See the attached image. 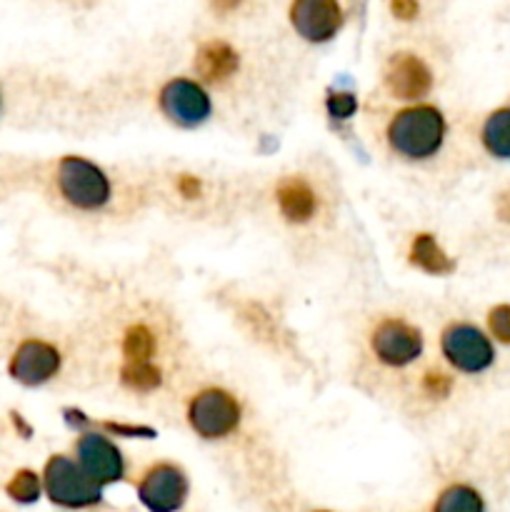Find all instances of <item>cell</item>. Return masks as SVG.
Here are the masks:
<instances>
[{
    "label": "cell",
    "mask_w": 510,
    "mask_h": 512,
    "mask_svg": "<svg viewBox=\"0 0 510 512\" xmlns=\"http://www.w3.org/2000/svg\"><path fill=\"white\" fill-rule=\"evenodd\" d=\"M480 143L485 153L495 160H510V105L493 110L483 120L480 128Z\"/></svg>",
    "instance_id": "2e32d148"
},
{
    "label": "cell",
    "mask_w": 510,
    "mask_h": 512,
    "mask_svg": "<svg viewBox=\"0 0 510 512\" xmlns=\"http://www.w3.org/2000/svg\"><path fill=\"white\" fill-rule=\"evenodd\" d=\"M345 23L338 0H293L290 25L308 43H328L340 33Z\"/></svg>",
    "instance_id": "8fae6325"
},
{
    "label": "cell",
    "mask_w": 510,
    "mask_h": 512,
    "mask_svg": "<svg viewBox=\"0 0 510 512\" xmlns=\"http://www.w3.org/2000/svg\"><path fill=\"white\" fill-rule=\"evenodd\" d=\"M0 103H3V100H0Z\"/></svg>",
    "instance_id": "1f68e13d"
},
{
    "label": "cell",
    "mask_w": 510,
    "mask_h": 512,
    "mask_svg": "<svg viewBox=\"0 0 510 512\" xmlns=\"http://www.w3.org/2000/svg\"><path fill=\"white\" fill-rule=\"evenodd\" d=\"M325 113L333 120H350L358 113V98L348 90H335L325 98Z\"/></svg>",
    "instance_id": "7402d4cb"
},
{
    "label": "cell",
    "mask_w": 510,
    "mask_h": 512,
    "mask_svg": "<svg viewBox=\"0 0 510 512\" xmlns=\"http://www.w3.org/2000/svg\"><path fill=\"white\" fill-rule=\"evenodd\" d=\"M495 213H498V218L503 220V223H510V188L503 190V193L498 195V203H495Z\"/></svg>",
    "instance_id": "83f0119b"
},
{
    "label": "cell",
    "mask_w": 510,
    "mask_h": 512,
    "mask_svg": "<svg viewBox=\"0 0 510 512\" xmlns=\"http://www.w3.org/2000/svg\"><path fill=\"white\" fill-rule=\"evenodd\" d=\"M13 425H15V428L20 430V435H23V438H28V435H30V428H28V425L23 423V418H20L18 413H13Z\"/></svg>",
    "instance_id": "f546056e"
},
{
    "label": "cell",
    "mask_w": 510,
    "mask_h": 512,
    "mask_svg": "<svg viewBox=\"0 0 510 512\" xmlns=\"http://www.w3.org/2000/svg\"><path fill=\"white\" fill-rule=\"evenodd\" d=\"M390 10L395 18L413 20L418 15V0H390Z\"/></svg>",
    "instance_id": "4316f807"
},
{
    "label": "cell",
    "mask_w": 510,
    "mask_h": 512,
    "mask_svg": "<svg viewBox=\"0 0 510 512\" xmlns=\"http://www.w3.org/2000/svg\"><path fill=\"white\" fill-rule=\"evenodd\" d=\"M488 333L498 343L510 345V303H500L488 310Z\"/></svg>",
    "instance_id": "603a6c76"
},
{
    "label": "cell",
    "mask_w": 510,
    "mask_h": 512,
    "mask_svg": "<svg viewBox=\"0 0 510 512\" xmlns=\"http://www.w3.org/2000/svg\"><path fill=\"white\" fill-rule=\"evenodd\" d=\"M58 193L70 208L98 213L113 200V180L95 160L85 155H65L55 168Z\"/></svg>",
    "instance_id": "7a4b0ae2"
},
{
    "label": "cell",
    "mask_w": 510,
    "mask_h": 512,
    "mask_svg": "<svg viewBox=\"0 0 510 512\" xmlns=\"http://www.w3.org/2000/svg\"><path fill=\"white\" fill-rule=\"evenodd\" d=\"M440 353L450 368L463 375H480L495 363L493 338L465 320L445 325L440 333Z\"/></svg>",
    "instance_id": "5b68a950"
},
{
    "label": "cell",
    "mask_w": 510,
    "mask_h": 512,
    "mask_svg": "<svg viewBox=\"0 0 510 512\" xmlns=\"http://www.w3.org/2000/svg\"><path fill=\"white\" fill-rule=\"evenodd\" d=\"M120 383L133 390V393H153L163 385V370H160V365H155V360H143V363L123 360Z\"/></svg>",
    "instance_id": "ac0fdd59"
},
{
    "label": "cell",
    "mask_w": 510,
    "mask_h": 512,
    "mask_svg": "<svg viewBox=\"0 0 510 512\" xmlns=\"http://www.w3.org/2000/svg\"><path fill=\"white\" fill-rule=\"evenodd\" d=\"M385 88L395 100L420 103L433 90V70L415 53H395L385 65Z\"/></svg>",
    "instance_id": "7c38bea8"
},
{
    "label": "cell",
    "mask_w": 510,
    "mask_h": 512,
    "mask_svg": "<svg viewBox=\"0 0 510 512\" xmlns=\"http://www.w3.org/2000/svg\"><path fill=\"white\" fill-rule=\"evenodd\" d=\"M100 430L103 433H108L110 438H125V440H153L155 435V428H150V425H143V423H123V420H105V423H100Z\"/></svg>",
    "instance_id": "44dd1931"
},
{
    "label": "cell",
    "mask_w": 510,
    "mask_h": 512,
    "mask_svg": "<svg viewBox=\"0 0 510 512\" xmlns=\"http://www.w3.org/2000/svg\"><path fill=\"white\" fill-rule=\"evenodd\" d=\"M313 512H330V510H313Z\"/></svg>",
    "instance_id": "4dcf8cb0"
},
{
    "label": "cell",
    "mask_w": 510,
    "mask_h": 512,
    "mask_svg": "<svg viewBox=\"0 0 510 512\" xmlns=\"http://www.w3.org/2000/svg\"><path fill=\"white\" fill-rule=\"evenodd\" d=\"M240 58L235 48L225 40H208L195 53V73L200 75V83L223 85L238 73Z\"/></svg>",
    "instance_id": "5bb4252c"
},
{
    "label": "cell",
    "mask_w": 510,
    "mask_h": 512,
    "mask_svg": "<svg viewBox=\"0 0 510 512\" xmlns=\"http://www.w3.org/2000/svg\"><path fill=\"white\" fill-rule=\"evenodd\" d=\"M158 108L175 128L193 130L213 118V98L200 80L173 78L160 88Z\"/></svg>",
    "instance_id": "8992f818"
},
{
    "label": "cell",
    "mask_w": 510,
    "mask_h": 512,
    "mask_svg": "<svg viewBox=\"0 0 510 512\" xmlns=\"http://www.w3.org/2000/svg\"><path fill=\"white\" fill-rule=\"evenodd\" d=\"M158 353V340L148 325H130L123 335V358L128 363H143L153 360Z\"/></svg>",
    "instance_id": "d6986e66"
},
{
    "label": "cell",
    "mask_w": 510,
    "mask_h": 512,
    "mask_svg": "<svg viewBox=\"0 0 510 512\" xmlns=\"http://www.w3.org/2000/svg\"><path fill=\"white\" fill-rule=\"evenodd\" d=\"M210 3H213L218 10H233L238 8L240 0H210Z\"/></svg>",
    "instance_id": "f1b7e54d"
},
{
    "label": "cell",
    "mask_w": 510,
    "mask_h": 512,
    "mask_svg": "<svg viewBox=\"0 0 510 512\" xmlns=\"http://www.w3.org/2000/svg\"><path fill=\"white\" fill-rule=\"evenodd\" d=\"M450 390H453V378H450V375L440 373V370H428V373L423 375V393L428 395V398L445 400L450 395Z\"/></svg>",
    "instance_id": "cb8c5ba5"
},
{
    "label": "cell",
    "mask_w": 510,
    "mask_h": 512,
    "mask_svg": "<svg viewBox=\"0 0 510 512\" xmlns=\"http://www.w3.org/2000/svg\"><path fill=\"white\" fill-rule=\"evenodd\" d=\"M175 188H178L180 198H185V200L203 198V180H200L198 175H180L178 183H175Z\"/></svg>",
    "instance_id": "d4e9b609"
},
{
    "label": "cell",
    "mask_w": 510,
    "mask_h": 512,
    "mask_svg": "<svg viewBox=\"0 0 510 512\" xmlns=\"http://www.w3.org/2000/svg\"><path fill=\"white\" fill-rule=\"evenodd\" d=\"M40 478L45 498L63 510H90L103 503L105 488H100L70 455H50Z\"/></svg>",
    "instance_id": "3957f363"
},
{
    "label": "cell",
    "mask_w": 510,
    "mask_h": 512,
    "mask_svg": "<svg viewBox=\"0 0 510 512\" xmlns=\"http://www.w3.org/2000/svg\"><path fill=\"white\" fill-rule=\"evenodd\" d=\"M430 512H488V508H485V498L480 495V490L468 483H453L440 490Z\"/></svg>",
    "instance_id": "e0dca14e"
},
{
    "label": "cell",
    "mask_w": 510,
    "mask_h": 512,
    "mask_svg": "<svg viewBox=\"0 0 510 512\" xmlns=\"http://www.w3.org/2000/svg\"><path fill=\"white\" fill-rule=\"evenodd\" d=\"M63 418H65V423H68L70 428H73L78 435L85 433V430H93V420H90L88 415L83 413V410L65 408L63 410Z\"/></svg>",
    "instance_id": "484cf974"
},
{
    "label": "cell",
    "mask_w": 510,
    "mask_h": 512,
    "mask_svg": "<svg viewBox=\"0 0 510 512\" xmlns=\"http://www.w3.org/2000/svg\"><path fill=\"white\" fill-rule=\"evenodd\" d=\"M370 350L385 368H408L425 353L423 330L403 318H383L370 333Z\"/></svg>",
    "instance_id": "ba28073f"
},
{
    "label": "cell",
    "mask_w": 510,
    "mask_h": 512,
    "mask_svg": "<svg viewBox=\"0 0 510 512\" xmlns=\"http://www.w3.org/2000/svg\"><path fill=\"white\" fill-rule=\"evenodd\" d=\"M185 420L203 440H225L238 433L243 423V405L230 390L205 388L188 400Z\"/></svg>",
    "instance_id": "277c9868"
},
{
    "label": "cell",
    "mask_w": 510,
    "mask_h": 512,
    "mask_svg": "<svg viewBox=\"0 0 510 512\" xmlns=\"http://www.w3.org/2000/svg\"><path fill=\"white\" fill-rule=\"evenodd\" d=\"M5 493H8V498L13 500V503L33 505V503H38L40 495H43V478H40L35 470L23 468L8 480V485H5Z\"/></svg>",
    "instance_id": "ffe728a7"
},
{
    "label": "cell",
    "mask_w": 510,
    "mask_h": 512,
    "mask_svg": "<svg viewBox=\"0 0 510 512\" xmlns=\"http://www.w3.org/2000/svg\"><path fill=\"white\" fill-rule=\"evenodd\" d=\"M408 260L413 268H418L420 273L433 275V278H448L455 273V260L445 253L443 245L438 243V238L430 233H418L410 240Z\"/></svg>",
    "instance_id": "9a60e30c"
},
{
    "label": "cell",
    "mask_w": 510,
    "mask_h": 512,
    "mask_svg": "<svg viewBox=\"0 0 510 512\" xmlns=\"http://www.w3.org/2000/svg\"><path fill=\"white\" fill-rule=\"evenodd\" d=\"M275 203H278L280 215L293 225H305L318 213V195L313 185L300 175L283 178L275 188Z\"/></svg>",
    "instance_id": "4fadbf2b"
},
{
    "label": "cell",
    "mask_w": 510,
    "mask_h": 512,
    "mask_svg": "<svg viewBox=\"0 0 510 512\" xmlns=\"http://www.w3.org/2000/svg\"><path fill=\"white\" fill-rule=\"evenodd\" d=\"M135 495L148 512H180L190 498V478L180 465L160 460L140 475Z\"/></svg>",
    "instance_id": "52a82bcc"
},
{
    "label": "cell",
    "mask_w": 510,
    "mask_h": 512,
    "mask_svg": "<svg viewBox=\"0 0 510 512\" xmlns=\"http://www.w3.org/2000/svg\"><path fill=\"white\" fill-rule=\"evenodd\" d=\"M75 460L100 488L123 483L125 475H128V460H125L123 450L100 428L85 430V433L78 435V440H75Z\"/></svg>",
    "instance_id": "9c48e42d"
},
{
    "label": "cell",
    "mask_w": 510,
    "mask_h": 512,
    "mask_svg": "<svg viewBox=\"0 0 510 512\" xmlns=\"http://www.w3.org/2000/svg\"><path fill=\"white\" fill-rule=\"evenodd\" d=\"M448 120L433 103H413L400 108L385 128L388 148L408 163H423L443 150Z\"/></svg>",
    "instance_id": "6da1fadb"
},
{
    "label": "cell",
    "mask_w": 510,
    "mask_h": 512,
    "mask_svg": "<svg viewBox=\"0 0 510 512\" xmlns=\"http://www.w3.org/2000/svg\"><path fill=\"white\" fill-rule=\"evenodd\" d=\"M60 368H63V355H60V350L53 343L40 338H28L15 348L8 373L15 383L25 385V388H40V385L58 378Z\"/></svg>",
    "instance_id": "30bf717a"
}]
</instances>
